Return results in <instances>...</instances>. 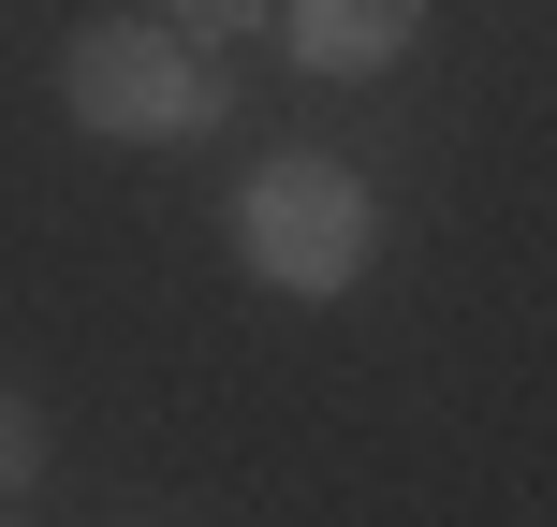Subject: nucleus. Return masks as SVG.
Wrapping results in <instances>:
<instances>
[{"label":"nucleus","mask_w":557,"mask_h":527,"mask_svg":"<svg viewBox=\"0 0 557 527\" xmlns=\"http://www.w3.org/2000/svg\"><path fill=\"white\" fill-rule=\"evenodd\" d=\"M264 29L308 59V74H382V59L425 45V0H278Z\"/></svg>","instance_id":"obj_3"},{"label":"nucleus","mask_w":557,"mask_h":527,"mask_svg":"<svg viewBox=\"0 0 557 527\" xmlns=\"http://www.w3.org/2000/svg\"><path fill=\"white\" fill-rule=\"evenodd\" d=\"M235 264H250L264 293H352V278L382 264V205H367V176L323 162V147L250 162V191H235Z\"/></svg>","instance_id":"obj_2"},{"label":"nucleus","mask_w":557,"mask_h":527,"mask_svg":"<svg viewBox=\"0 0 557 527\" xmlns=\"http://www.w3.org/2000/svg\"><path fill=\"white\" fill-rule=\"evenodd\" d=\"M0 527H29V513H15V499H0Z\"/></svg>","instance_id":"obj_6"},{"label":"nucleus","mask_w":557,"mask_h":527,"mask_svg":"<svg viewBox=\"0 0 557 527\" xmlns=\"http://www.w3.org/2000/svg\"><path fill=\"white\" fill-rule=\"evenodd\" d=\"M59 117L117 133V147H206L221 133V59L176 45L162 15H88L59 45Z\"/></svg>","instance_id":"obj_1"},{"label":"nucleus","mask_w":557,"mask_h":527,"mask_svg":"<svg viewBox=\"0 0 557 527\" xmlns=\"http://www.w3.org/2000/svg\"><path fill=\"white\" fill-rule=\"evenodd\" d=\"M264 15H278V0H162V29H176V45H206V59H235Z\"/></svg>","instance_id":"obj_4"},{"label":"nucleus","mask_w":557,"mask_h":527,"mask_svg":"<svg viewBox=\"0 0 557 527\" xmlns=\"http://www.w3.org/2000/svg\"><path fill=\"white\" fill-rule=\"evenodd\" d=\"M45 411H29V396H0V499H29V484H45Z\"/></svg>","instance_id":"obj_5"}]
</instances>
